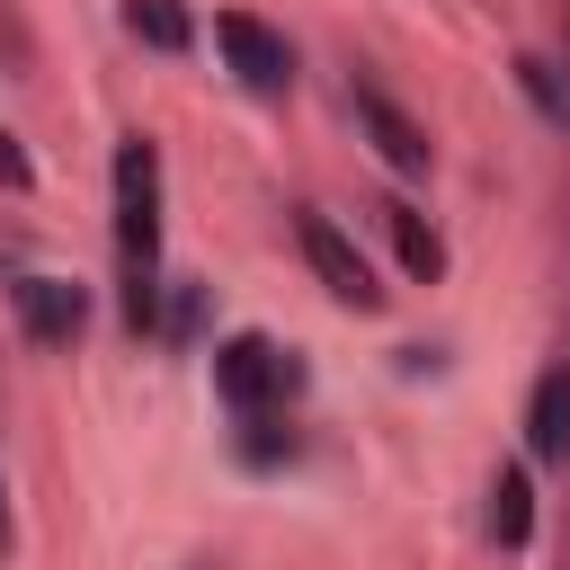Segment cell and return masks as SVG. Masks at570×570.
I'll return each mask as SVG.
<instances>
[{"label":"cell","mask_w":570,"mask_h":570,"mask_svg":"<svg viewBox=\"0 0 570 570\" xmlns=\"http://www.w3.org/2000/svg\"><path fill=\"white\" fill-rule=\"evenodd\" d=\"M116 267H125V321L160 330V151L142 134L116 142Z\"/></svg>","instance_id":"1"},{"label":"cell","mask_w":570,"mask_h":570,"mask_svg":"<svg viewBox=\"0 0 570 570\" xmlns=\"http://www.w3.org/2000/svg\"><path fill=\"white\" fill-rule=\"evenodd\" d=\"M294 383H303V365H294L276 338H258V330H240V338H223V347H214V392H223L240 419H249V410H267V401H285Z\"/></svg>","instance_id":"2"},{"label":"cell","mask_w":570,"mask_h":570,"mask_svg":"<svg viewBox=\"0 0 570 570\" xmlns=\"http://www.w3.org/2000/svg\"><path fill=\"white\" fill-rule=\"evenodd\" d=\"M214 45H223V62L240 71V89H258V98H285V89H294V45H285L276 27H258L249 9H223V18H214Z\"/></svg>","instance_id":"3"},{"label":"cell","mask_w":570,"mask_h":570,"mask_svg":"<svg viewBox=\"0 0 570 570\" xmlns=\"http://www.w3.org/2000/svg\"><path fill=\"white\" fill-rule=\"evenodd\" d=\"M294 240H303V258H312V276L347 303V312H383V285H374V267L356 258V240L330 223V214H294Z\"/></svg>","instance_id":"4"},{"label":"cell","mask_w":570,"mask_h":570,"mask_svg":"<svg viewBox=\"0 0 570 570\" xmlns=\"http://www.w3.org/2000/svg\"><path fill=\"white\" fill-rule=\"evenodd\" d=\"M18 321H27V338L71 347L80 321H89V294H80L71 276H18Z\"/></svg>","instance_id":"5"},{"label":"cell","mask_w":570,"mask_h":570,"mask_svg":"<svg viewBox=\"0 0 570 570\" xmlns=\"http://www.w3.org/2000/svg\"><path fill=\"white\" fill-rule=\"evenodd\" d=\"M356 125L374 134V151H383L401 178H419V169H428V125H410V116H401L374 80H356Z\"/></svg>","instance_id":"6"},{"label":"cell","mask_w":570,"mask_h":570,"mask_svg":"<svg viewBox=\"0 0 570 570\" xmlns=\"http://www.w3.org/2000/svg\"><path fill=\"white\" fill-rule=\"evenodd\" d=\"M525 445L543 454V463H570V374L552 365L543 383H534V401H525Z\"/></svg>","instance_id":"7"},{"label":"cell","mask_w":570,"mask_h":570,"mask_svg":"<svg viewBox=\"0 0 570 570\" xmlns=\"http://www.w3.org/2000/svg\"><path fill=\"white\" fill-rule=\"evenodd\" d=\"M383 223H392V249H401V267H410V276L428 285V276L445 267V240H436V232L419 223V205H383Z\"/></svg>","instance_id":"8"},{"label":"cell","mask_w":570,"mask_h":570,"mask_svg":"<svg viewBox=\"0 0 570 570\" xmlns=\"http://www.w3.org/2000/svg\"><path fill=\"white\" fill-rule=\"evenodd\" d=\"M490 534H499L508 552H517V543L534 534V490H525V472H517V463H508V472L490 481Z\"/></svg>","instance_id":"9"},{"label":"cell","mask_w":570,"mask_h":570,"mask_svg":"<svg viewBox=\"0 0 570 570\" xmlns=\"http://www.w3.org/2000/svg\"><path fill=\"white\" fill-rule=\"evenodd\" d=\"M125 27H134L151 53H187V9H178V0H125Z\"/></svg>","instance_id":"10"},{"label":"cell","mask_w":570,"mask_h":570,"mask_svg":"<svg viewBox=\"0 0 570 570\" xmlns=\"http://www.w3.org/2000/svg\"><path fill=\"white\" fill-rule=\"evenodd\" d=\"M517 80L534 89V107H543V116H570V98H561V80H552V62H534V53H525V62H517Z\"/></svg>","instance_id":"11"},{"label":"cell","mask_w":570,"mask_h":570,"mask_svg":"<svg viewBox=\"0 0 570 570\" xmlns=\"http://www.w3.org/2000/svg\"><path fill=\"white\" fill-rule=\"evenodd\" d=\"M240 454H249V463H285V454H294V436H276V428L249 410V436H240Z\"/></svg>","instance_id":"12"},{"label":"cell","mask_w":570,"mask_h":570,"mask_svg":"<svg viewBox=\"0 0 570 570\" xmlns=\"http://www.w3.org/2000/svg\"><path fill=\"white\" fill-rule=\"evenodd\" d=\"M0 187H36V169H27V151H18V134H0Z\"/></svg>","instance_id":"13"},{"label":"cell","mask_w":570,"mask_h":570,"mask_svg":"<svg viewBox=\"0 0 570 570\" xmlns=\"http://www.w3.org/2000/svg\"><path fill=\"white\" fill-rule=\"evenodd\" d=\"M0 543H9V499H0Z\"/></svg>","instance_id":"14"}]
</instances>
